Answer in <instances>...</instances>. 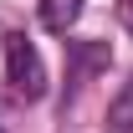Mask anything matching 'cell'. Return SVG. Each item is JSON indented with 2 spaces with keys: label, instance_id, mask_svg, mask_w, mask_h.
Returning <instances> with one entry per match:
<instances>
[{
  "label": "cell",
  "instance_id": "6da1fadb",
  "mask_svg": "<svg viewBox=\"0 0 133 133\" xmlns=\"http://www.w3.org/2000/svg\"><path fill=\"white\" fill-rule=\"evenodd\" d=\"M5 82L21 102H41L46 97V66H41V51L31 46L26 31L5 36Z\"/></svg>",
  "mask_w": 133,
  "mask_h": 133
},
{
  "label": "cell",
  "instance_id": "7a4b0ae2",
  "mask_svg": "<svg viewBox=\"0 0 133 133\" xmlns=\"http://www.w3.org/2000/svg\"><path fill=\"white\" fill-rule=\"evenodd\" d=\"M77 16H82V0H41V26L56 36H66L72 26H77Z\"/></svg>",
  "mask_w": 133,
  "mask_h": 133
},
{
  "label": "cell",
  "instance_id": "3957f363",
  "mask_svg": "<svg viewBox=\"0 0 133 133\" xmlns=\"http://www.w3.org/2000/svg\"><path fill=\"white\" fill-rule=\"evenodd\" d=\"M108 123H113L118 133H133V82L113 97V108H108Z\"/></svg>",
  "mask_w": 133,
  "mask_h": 133
},
{
  "label": "cell",
  "instance_id": "277c9868",
  "mask_svg": "<svg viewBox=\"0 0 133 133\" xmlns=\"http://www.w3.org/2000/svg\"><path fill=\"white\" fill-rule=\"evenodd\" d=\"M118 16H123V26L133 31V0H118Z\"/></svg>",
  "mask_w": 133,
  "mask_h": 133
}]
</instances>
